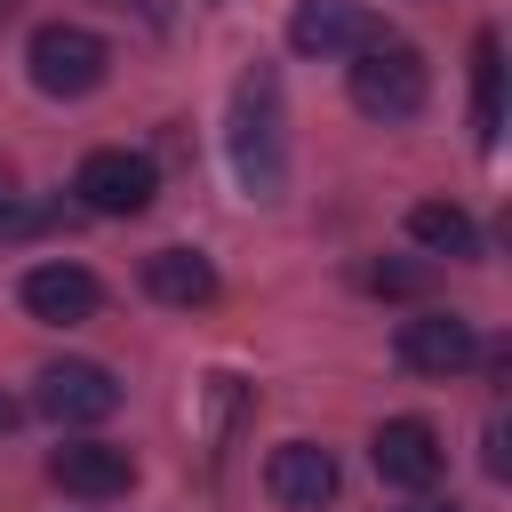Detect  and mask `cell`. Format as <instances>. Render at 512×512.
Instances as JSON below:
<instances>
[{
    "instance_id": "cell-18",
    "label": "cell",
    "mask_w": 512,
    "mask_h": 512,
    "mask_svg": "<svg viewBox=\"0 0 512 512\" xmlns=\"http://www.w3.org/2000/svg\"><path fill=\"white\" fill-rule=\"evenodd\" d=\"M8 424H16V400H8V392H0V432H8Z\"/></svg>"
},
{
    "instance_id": "cell-3",
    "label": "cell",
    "mask_w": 512,
    "mask_h": 512,
    "mask_svg": "<svg viewBox=\"0 0 512 512\" xmlns=\"http://www.w3.org/2000/svg\"><path fill=\"white\" fill-rule=\"evenodd\" d=\"M424 96H432V64H424L408 40H376V48L352 56V104H360L368 120L400 128V120L424 112Z\"/></svg>"
},
{
    "instance_id": "cell-2",
    "label": "cell",
    "mask_w": 512,
    "mask_h": 512,
    "mask_svg": "<svg viewBox=\"0 0 512 512\" xmlns=\"http://www.w3.org/2000/svg\"><path fill=\"white\" fill-rule=\"evenodd\" d=\"M24 72H32L40 96L72 104V96H96V88L112 80V48H104V32H88V24H40V32L24 40Z\"/></svg>"
},
{
    "instance_id": "cell-7",
    "label": "cell",
    "mask_w": 512,
    "mask_h": 512,
    "mask_svg": "<svg viewBox=\"0 0 512 512\" xmlns=\"http://www.w3.org/2000/svg\"><path fill=\"white\" fill-rule=\"evenodd\" d=\"M368 464H376V480H384V488H408V496H424V488L440 480L448 448H440V432H432L424 416H392V424H376V440H368Z\"/></svg>"
},
{
    "instance_id": "cell-13",
    "label": "cell",
    "mask_w": 512,
    "mask_h": 512,
    "mask_svg": "<svg viewBox=\"0 0 512 512\" xmlns=\"http://www.w3.org/2000/svg\"><path fill=\"white\" fill-rule=\"evenodd\" d=\"M472 128H480V152H496L504 136V40L496 32L472 40Z\"/></svg>"
},
{
    "instance_id": "cell-20",
    "label": "cell",
    "mask_w": 512,
    "mask_h": 512,
    "mask_svg": "<svg viewBox=\"0 0 512 512\" xmlns=\"http://www.w3.org/2000/svg\"><path fill=\"white\" fill-rule=\"evenodd\" d=\"M8 16H16V0H0V24H8Z\"/></svg>"
},
{
    "instance_id": "cell-12",
    "label": "cell",
    "mask_w": 512,
    "mask_h": 512,
    "mask_svg": "<svg viewBox=\"0 0 512 512\" xmlns=\"http://www.w3.org/2000/svg\"><path fill=\"white\" fill-rule=\"evenodd\" d=\"M144 296L176 304V312H200V304H216V264L200 248H152L144 256Z\"/></svg>"
},
{
    "instance_id": "cell-1",
    "label": "cell",
    "mask_w": 512,
    "mask_h": 512,
    "mask_svg": "<svg viewBox=\"0 0 512 512\" xmlns=\"http://www.w3.org/2000/svg\"><path fill=\"white\" fill-rule=\"evenodd\" d=\"M224 144H232V176L248 184V200H280L288 192V112H280V72L272 64L240 72Z\"/></svg>"
},
{
    "instance_id": "cell-4",
    "label": "cell",
    "mask_w": 512,
    "mask_h": 512,
    "mask_svg": "<svg viewBox=\"0 0 512 512\" xmlns=\"http://www.w3.org/2000/svg\"><path fill=\"white\" fill-rule=\"evenodd\" d=\"M72 192L88 216H144L152 192H160V168L152 152H128V144H96L80 168H72Z\"/></svg>"
},
{
    "instance_id": "cell-9",
    "label": "cell",
    "mask_w": 512,
    "mask_h": 512,
    "mask_svg": "<svg viewBox=\"0 0 512 512\" xmlns=\"http://www.w3.org/2000/svg\"><path fill=\"white\" fill-rule=\"evenodd\" d=\"M48 480H56L64 496H80V504H112V496L136 488V456L112 448V440H64V448L48 456Z\"/></svg>"
},
{
    "instance_id": "cell-8",
    "label": "cell",
    "mask_w": 512,
    "mask_h": 512,
    "mask_svg": "<svg viewBox=\"0 0 512 512\" xmlns=\"http://www.w3.org/2000/svg\"><path fill=\"white\" fill-rule=\"evenodd\" d=\"M376 40H384V16H368L360 0H296V16H288L296 56H360Z\"/></svg>"
},
{
    "instance_id": "cell-14",
    "label": "cell",
    "mask_w": 512,
    "mask_h": 512,
    "mask_svg": "<svg viewBox=\"0 0 512 512\" xmlns=\"http://www.w3.org/2000/svg\"><path fill=\"white\" fill-rule=\"evenodd\" d=\"M408 240L432 248V256H472V248H480V232H472V216H464L456 200H416V208H408Z\"/></svg>"
},
{
    "instance_id": "cell-15",
    "label": "cell",
    "mask_w": 512,
    "mask_h": 512,
    "mask_svg": "<svg viewBox=\"0 0 512 512\" xmlns=\"http://www.w3.org/2000/svg\"><path fill=\"white\" fill-rule=\"evenodd\" d=\"M480 464H488V480L512 472V456H504V416H488V448H480Z\"/></svg>"
},
{
    "instance_id": "cell-5",
    "label": "cell",
    "mask_w": 512,
    "mask_h": 512,
    "mask_svg": "<svg viewBox=\"0 0 512 512\" xmlns=\"http://www.w3.org/2000/svg\"><path fill=\"white\" fill-rule=\"evenodd\" d=\"M32 408H40L48 424H64V432L104 424V416H120V376H112L104 360H48L40 384H32Z\"/></svg>"
},
{
    "instance_id": "cell-10",
    "label": "cell",
    "mask_w": 512,
    "mask_h": 512,
    "mask_svg": "<svg viewBox=\"0 0 512 512\" xmlns=\"http://www.w3.org/2000/svg\"><path fill=\"white\" fill-rule=\"evenodd\" d=\"M16 296H24V312L32 320H48V328H72V320H96V304H104V280L88 272V264H32L24 280H16Z\"/></svg>"
},
{
    "instance_id": "cell-6",
    "label": "cell",
    "mask_w": 512,
    "mask_h": 512,
    "mask_svg": "<svg viewBox=\"0 0 512 512\" xmlns=\"http://www.w3.org/2000/svg\"><path fill=\"white\" fill-rule=\"evenodd\" d=\"M392 352H400V368H416V376H464V368L480 360V328H472L464 312H408V320L392 328Z\"/></svg>"
},
{
    "instance_id": "cell-11",
    "label": "cell",
    "mask_w": 512,
    "mask_h": 512,
    "mask_svg": "<svg viewBox=\"0 0 512 512\" xmlns=\"http://www.w3.org/2000/svg\"><path fill=\"white\" fill-rule=\"evenodd\" d=\"M264 496L288 504V512H320V504L336 496V456H328L320 440H280V448L264 456Z\"/></svg>"
},
{
    "instance_id": "cell-19",
    "label": "cell",
    "mask_w": 512,
    "mask_h": 512,
    "mask_svg": "<svg viewBox=\"0 0 512 512\" xmlns=\"http://www.w3.org/2000/svg\"><path fill=\"white\" fill-rule=\"evenodd\" d=\"M416 512H464V504H456V496H448V504H416Z\"/></svg>"
},
{
    "instance_id": "cell-16",
    "label": "cell",
    "mask_w": 512,
    "mask_h": 512,
    "mask_svg": "<svg viewBox=\"0 0 512 512\" xmlns=\"http://www.w3.org/2000/svg\"><path fill=\"white\" fill-rule=\"evenodd\" d=\"M16 224V176H8V160H0V232Z\"/></svg>"
},
{
    "instance_id": "cell-17",
    "label": "cell",
    "mask_w": 512,
    "mask_h": 512,
    "mask_svg": "<svg viewBox=\"0 0 512 512\" xmlns=\"http://www.w3.org/2000/svg\"><path fill=\"white\" fill-rule=\"evenodd\" d=\"M112 8H136V16H144V24H152V32H160V24H168V0H112Z\"/></svg>"
}]
</instances>
